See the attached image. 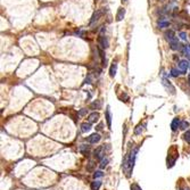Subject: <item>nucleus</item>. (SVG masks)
I'll return each instance as SVG.
<instances>
[{"label": "nucleus", "mask_w": 190, "mask_h": 190, "mask_svg": "<svg viewBox=\"0 0 190 190\" xmlns=\"http://www.w3.org/2000/svg\"><path fill=\"white\" fill-rule=\"evenodd\" d=\"M98 44H99V47H102V49H107L108 46H110L108 39L106 37V34H104V29L102 30V33L98 37Z\"/></svg>", "instance_id": "f257e3e1"}, {"label": "nucleus", "mask_w": 190, "mask_h": 190, "mask_svg": "<svg viewBox=\"0 0 190 190\" xmlns=\"http://www.w3.org/2000/svg\"><path fill=\"white\" fill-rule=\"evenodd\" d=\"M163 86L165 87V89L168 90V92H170L171 95H175V88L172 86V83L170 82V80L168 79H166V78H163Z\"/></svg>", "instance_id": "f03ea898"}, {"label": "nucleus", "mask_w": 190, "mask_h": 190, "mask_svg": "<svg viewBox=\"0 0 190 190\" xmlns=\"http://www.w3.org/2000/svg\"><path fill=\"white\" fill-rule=\"evenodd\" d=\"M178 66H179V70L181 71V74L186 73V72H187V70L190 67L189 62H188L187 59H182V60H180V62H179V64H178Z\"/></svg>", "instance_id": "7ed1b4c3"}, {"label": "nucleus", "mask_w": 190, "mask_h": 190, "mask_svg": "<svg viewBox=\"0 0 190 190\" xmlns=\"http://www.w3.org/2000/svg\"><path fill=\"white\" fill-rule=\"evenodd\" d=\"M104 150H105V147L99 146L95 152H94V155H95V157L97 160H102V157H104V155H105V154H104Z\"/></svg>", "instance_id": "20e7f679"}, {"label": "nucleus", "mask_w": 190, "mask_h": 190, "mask_svg": "<svg viewBox=\"0 0 190 190\" xmlns=\"http://www.w3.org/2000/svg\"><path fill=\"white\" fill-rule=\"evenodd\" d=\"M100 134H98V133H94V134H91L90 137H88V139H87V141H88L89 144H97L99 140H100Z\"/></svg>", "instance_id": "39448f33"}, {"label": "nucleus", "mask_w": 190, "mask_h": 190, "mask_svg": "<svg viewBox=\"0 0 190 190\" xmlns=\"http://www.w3.org/2000/svg\"><path fill=\"white\" fill-rule=\"evenodd\" d=\"M181 46H182V44H180L179 40H178L176 38L174 39V40L170 41V47H171V49H172V50H178V49H180V48H181Z\"/></svg>", "instance_id": "423d86ee"}, {"label": "nucleus", "mask_w": 190, "mask_h": 190, "mask_svg": "<svg viewBox=\"0 0 190 190\" xmlns=\"http://www.w3.org/2000/svg\"><path fill=\"white\" fill-rule=\"evenodd\" d=\"M102 16V10L98 9L95 14L92 15V17H91V20H90V24H94L95 22H97V21H98V20H99Z\"/></svg>", "instance_id": "0eeeda50"}, {"label": "nucleus", "mask_w": 190, "mask_h": 190, "mask_svg": "<svg viewBox=\"0 0 190 190\" xmlns=\"http://www.w3.org/2000/svg\"><path fill=\"white\" fill-rule=\"evenodd\" d=\"M124 15H125V9L124 8H118L117 10V14H116V21L117 22H121L123 18H124Z\"/></svg>", "instance_id": "6e6552de"}, {"label": "nucleus", "mask_w": 190, "mask_h": 190, "mask_svg": "<svg viewBox=\"0 0 190 190\" xmlns=\"http://www.w3.org/2000/svg\"><path fill=\"white\" fill-rule=\"evenodd\" d=\"M165 38H166V40H168V42L172 41V40H174V39H175L174 31H173V30H168V31L165 32Z\"/></svg>", "instance_id": "1a4fd4ad"}, {"label": "nucleus", "mask_w": 190, "mask_h": 190, "mask_svg": "<svg viewBox=\"0 0 190 190\" xmlns=\"http://www.w3.org/2000/svg\"><path fill=\"white\" fill-rule=\"evenodd\" d=\"M180 123H181V121H180V118H174L173 121H172V123H171V129H172V131H176L178 130V128H180Z\"/></svg>", "instance_id": "9d476101"}, {"label": "nucleus", "mask_w": 190, "mask_h": 190, "mask_svg": "<svg viewBox=\"0 0 190 190\" xmlns=\"http://www.w3.org/2000/svg\"><path fill=\"white\" fill-rule=\"evenodd\" d=\"M180 50L182 51L184 56H188V57H190V44H183V46H181Z\"/></svg>", "instance_id": "9b49d317"}, {"label": "nucleus", "mask_w": 190, "mask_h": 190, "mask_svg": "<svg viewBox=\"0 0 190 190\" xmlns=\"http://www.w3.org/2000/svg\"><path fill=\"white\" fill-rule=\"evenodd\" d=\"M98 118H99V114L96 113V112H94V113H91V114L88 116V121L90 123H95V122L98 121Z\"/></svg>", "instance_id": "f8f14e48"}, {"label": "nucleus", "mask_w": 190, "mask_h": 190, "mask_svg": "<svg viewBox=\"0 0 190 190\" xmlns=\"http://www.w3.org/2000/svg\"><path fill=\"white\" fill-rule=\"evenodd\" d=\"M98 51H99V56H100V59H102V65L105 66L106 65V57H105V51L102 49V47H98Z\"/></svg>", "instance_id": "ddd939ff"}, {"label": "nucleus", "mask_w": 190, "mask_h": 190, "mask_svg": "<svg viewBox=\"0 0 190 190\" xmlns=\"http://www.w3.org/2000/svg\"><path fill=\"white\" fill-rule=\"evenodd\" d=\"M106 121H107L108 128H110V126H112V115H110V110L108 106H107V108H106Z\"/></svg>", "instance_id": "4468645a"}, {"label": "nucleus", "mask_w": 190, "mask_h": 190, "mask_svg": "<svg viewBox=\"0 0 190 190\" xmlns=\"http://www.w3.org/2000/svg\"><path fill=\"white\" fill-rule=\"evenodd\" d=\"M116 71H117V64L116 63H113L110 65V75L112 78H114L116 75Z\"/></svg>", "instance_id": "2eb2a0df"}, {"label": "nucleus", "mask_w": 190, "mask_h": 190, "mask_svg": "<svg viewBox=\"0 0 190 190\" xmlns=\"http://www.w3.org/2000/svg\"><path fill=\"white\" fill-rule=\"evenodd\" d=\"M91 130V123L88 122V123H83V124L81 125V131L83 132V133H86V132H89Z\"/></svg>", "instance_id": "dca6fc26"}, {"label": "nucleus", "mask_w": 190, "mask_h": 190, "mask_svg": "<svg viewBox=\"0 0 190 190\" xmlns=\"http://www.w3.org/2000/svg\"><path fill=\"white\" fill-rule=\"evenodd\" d=\"M100 186H102V182H100V181H94V182L91 183V189L98 190L100 188Z\"/></svg>", "instance_id": "f3484780"}, {"label": "nucleus", "mask_w": 190, "mask_h": 190, "mask_svg": "<svg viewBox=\"0 0 190 190\" xmlns=\"http://www.w3.org/2000/svg\"><path fill=\"white\" fill-rule=\"evenodd\" d=\"M91 108H96V110H99L100 107H102V102H99V100H96L91 104V106H90Z\"/></svg>", "instance_id": "a211bd4d"}, {"label": "nucleus", "mask_w": 190, "mask_h": 190, "mask_svg": "<svg viewBox=\"0 0 190 190\" xmlns=\"http://www.w3.org/2000/svg\"><path fill=\"white\" fill-rule=\"evenodd\" d=\"M183 139L186 140V141L190 145V130H187V131L184 132V134H183Z\"/></svg>", "instance_id": "6ab92c4d"}, {"label": "nucleus", "mask_w": 190, "mask_h": 190, "mask_svg": "<svg viewBox=\"0 0 190 190\" xmlns=\"http://www.w3.org/2000/svg\"><path fill=\"white\" fill-rule=\"evenodd\" d=\"M188 126H189V123L187 121H181V123H180V129L181 130H186Z\"/></svg>", "instance_id": "aec40b11"}, {"label": "nucleus", "mask_w": 190, "mask_h": 190, "mask_svg": "<svg viewBox=\"0 0 190 190\" xmlns=\"http://www.w3.org/2000/svg\"><path fill=\"white\" fill-rule=\"evenodd\" d=\"M108 164V158H102L100 162V168H105Z\"/></svg>", "instance_id": "412c9836"}, {"label": "nucleus", "mask_w": 190, "mask_h": 190, "mask_svg": "<svg viewBox=\"0 0 190 190\" xmlns=\"http://www.w3.org/2000/svg\"><path fill=\"white\" fill-rule=\"evenodd\" d=\"M158 26H160V28H168V26H170V23L164 22V21H160V22H158Z\"/></svg>", "instance_id": "4be33fe9"}, {"label": "nucleus", "mask_w": 190, "mask_h": 190, "mask_svg": "<svg viewBox=\"0 0 190 190\" xmlns=\"http://www.w3.org/2000/svg\"><path fill=\"white\" fill-rule=\"evenodd\" d=\"M180 72H181V71H178V70H175V68H172V70H171V73H172V75H173L174 78L179 76V74H181Z\"/></svg>", "instance_id": "5701e85b"}, {"label": "nucleus", "mask_w": 190, "mask_h": 190, "mask_svg": "<svg viewBox=\"0 0 190 190\" xmlns=\"http://www.w3.org/2000/svg\"><path fill=\"white\" fill-rule=\"evenodd\" d=\"M89 149H90V146H88V145H81L80 146V152H84V150H87L88 152Z\"/></svg>", "instance_id": "b1692460"}, {"label": "nucleus", "mask_w": 190, "mask_h": 190, "mask_svg": "<svg viewBox=\"0 0 190 190\" xmlns=\"http://www.w3.org/2000/svg\"><path fill=\"white\" fill-rule=\"evenodd\" d=\"M102 175H104V173H102V171H96L95 174H94V178L97 179V178H102Z\"/></svg>", "instance_id": "393cba45"}, {"label": "nucleus", "mask_w": 190, "mask_h": 190, "mask_svg": "<svg viewBox=\"0 0 190 190\" xmlns=\"http://www.w3.org/2000/svg\"><path fill=\"white\" fill-rule=\"evenodd\" d=\"M131 190H142V189H141V188L139 187V184L134 183V184H132V186H131Z\"/></svg>", "instance_id": "a878e982"}, {"label": "nucleus", "mask_w": 190, "mask_h": 190, "mask_svg": "<svg viewBox=\"0 0 190 190\" xmlns=\"http://www.w3.org/2000/svg\"><path fill=\"white\" fill-rule=\"evenodd\" d=\"M91 81H92V76L89 74L88 76L86 78V80H84V83H88V84H89V83H91Z\"/></svg>", "instance_id": "bb28decb"}, {"label": "nucleus", "mask_w": 190, "mask_h": 190, "mask_svg": "<svg viewBox=\"0 0 190 190\" xmlns=\"http://www.w3.org/2000/svg\"><path fill=\"white\" fill-rule=\"evenodd\" d=\"M140 128H141V125H138L137 129L134 130V133H136V134H140V133L142 132V129H140Z\"/></svg>", "instance_id": "cd10ccee"}, {"label": "nucleus", "mask_w": 190, "mask_h": 190, "mask_svg": "<svg viewBox=\"0 0 190 190\" xmlns=\"http://www.w3.org/2000/svg\"><path fill=\"white\" fill-rule=\"evenodd\" d=\"M180 38H181L182 40H187V34H186L184 32H180Z\"/></svg>", "instance_id": "c85d7f7f"}, {"label": "nucleus", "mask_w": 190, "mask_h": 190, "mask_svg": "<svg viewBox=\"0 0 190 190\" xmlns=\"http://www.w3.org/2000/svg\"><path fill=\"white\" fill-rule=\"evenodd\" d=\"M86 113H87V110H81L79 114H80V115H84Z\"/></svg>", "instance_id": "c756f323"}, {"label": "nucleus", "mask_w": 190, "mask_h": 190, "mask_svg": "<svg viewBox=\"0 0 190 190\" xmlns=\"http://www.w3.org/2000/svg\"><path fill=\"white\" fill-rule=\"evenodd\" d=\"M97 129H98V130H102V123H100V124L98 125V126H97Z\"/></svg>", "instance_id": "7c9ffc66"}, {"label": "nucleus", "mask_w": 190, "mask_h": 190, "mask_svg": "<svg viewBox=\"0 0 190 190\" xmlns=\"http://www.w3.org/2000/svg\"><path fill=\"white\" fill-rule=\"evenodd\" d=\"M188 82H189V86H190V74L188 75Z\"/></svg>", "instance_id": "2f4dec72"}, {"label": "nucleus", "mask_w": 190, "mask_h": 190, "mask_svg": "<svg viewBox=\"0 0 190 190\" xmlns=\"http://www.w3.org/2000/svg\"><path fill=\"white\" fill-rule=\"evenodd\" d=\"M184 190H190V189H189V188H187V189H184Z\"/></svg>", "instance_id": "473e14b6"}, {"label": "nucleus", "mask_w": 190, "mask_h": 190, "mask_svg": "<svg viewBox=\"0 0 190 190\" xmlns=\"http://www.w3.org/2000/svg\"><path fill=\"white\" fill-rule=\"evenodd\" d=\"M122 1H126V0H122Z\"/></svg>", "instance_id": "72a5a7b5"}]
</instances>
